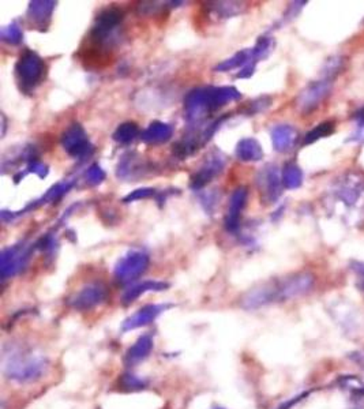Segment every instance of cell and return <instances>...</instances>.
<instances>
[{
	"label": "cell",
	"instance_id": "cell-1",
	"mask_svg": "<svg viewBox=\"0 0 364 409\" xmlns=\"http://www.w3.org/2000/svg\"><path fill=\"white\" fill-rule=\"evenodd\" d=\"M314 284L316 277L308 271L293 273L283 279H274L246 292L240 299V306L246 310H258L273 303L296 299L311 292Z\"/></svg>",
	"mask_w": 364,
	"mask_h": 409
},
{
	"label": "cell",
	"instance_id": "cell-2",
	"mask_svg": "<svg viewBox=\"0 0 364 409\" xmlns=\"http://www.w3.org/2000/svg\"><path fill=\"white\" fill-rule=\"evenodd\" d=\"M47 355L32 344L13 341L3 346L1 370L4 377L16 383H33L47 374Z\"/></svg>",
	"mask_w": 364,
	"mask_h": 409
},
{
	"label": "cell",
	"instance_id": "cell-3",
	"mask_svg": "<svg viewBox=\"0 0 364 409\" xmlns=\"http://www.w3.org/2000/svg\"><path fill=\"white\" fill-rule=\"evenodd\" d=\"M241 97L234 86H207L191 90L184 97V116L191 126H199L209 115Z\"/></svg>",
	"mask_w": 364,
	"mask_h": 409
},
{
	"label": "cell",
	"instance_id": "cell-4",
	"mask_svg": "<svg viewBox=\"0 0 364 409\" xmlns=\"http://www.w3.org/2000/svg\"><path fill=\"white\" fill-rule=\"evenodd\" d=\"M16 74L19 88L29 95L46 79L47 64L31 49H26L16 64Z\"/></svg>",
	"mask_w": 364,
	"mask_h": 409
},
{
	"label": "cell",
	"instance_id": "cell-5",
	"mask_svg": "<svg viewBox=\"0 0 364 409\" xmlns=\"http://www.w3.org/2000/svg\"><path fill=\"white\" fill-rule=\"evenodd\" d=\"M36 250L34 244H28L26 242H19L11 247L4 249L1 252V280L16 277L28 266L33 252Z\"/></svg>",
	"mask_w": 364,
	"mask_h": 409
},
{
	"label": "cell",
	"instance_id": "cell-6",
	"mask_svg": "<svg viewBox=\"0 0 364 409\" xmlns=\"http://www.w3.org/2000/svg\"><path fill=\"white\" fill-rule=\"evenodd\" d=\"M150 258L142 250H131L123 255L115 266V279L120 284H131L138 280L149 268Z\"/></svg>",
	"mask_w": 364,
	"mask_h": 409
},
{
	"label": "cell",
	"instance_id": "cell-7",
	"mask_svg": "<svg viewBox=\"0 0 364 409\" xmlns=\"http://www.w3.org/2000/svg\"><path fill=\"white\" fill-rule=\"evenodd\" d=\"M110 296L105 284L95 281L86 284L67 300V304L76 311H89L105 303Z\"/></svg>",
	"mask_w": 364,
	"mask_h": 409
},
{
	"label": "cell",
	"instance_id": "cell-8",
	"mask_svg": "<svg viewBox=\"0 0 364 409\" xmlns=\"http://www.w3.org/2000/svg\"><path fill=\"white\" fill-rule=\"evenodd\" d=\"M333 88L332 79L322 78L311 82L296 98V107L303 115H308L326 100Z\"/></svg>",
	"mask_w": 364,
	"mask_h": 409
},
{
	"label": "cell",
	"instance_id": "cell-9",
	"mask_svg": "<svg viewBox=\"0 0 364 409\" xmlns=\"http://www.w3.org/2000/svg\"><path fill=\"white\" fill-rule=\"evenodd\" d=\"M61 143L71 157L78 160L90 157L95 153V146L89 141L83 127L78 123L71 125L64 131Z\"/></svg>",
	"mask_w": 364,
	"mask_h": 409
},
{
	"label": "cell",
	"instance_id": "cell-10",
	"mask_svg": "<svg viewBox=\"0 0 364 409\" xmlns=\"http://www.w3.org/2000/svg\"><path fill=\"white\" fill-rule=\"evenodd\" d=\"M256 186L261 194V201L265 204H274L283 194V177L277 165L268 164L256 176Z\"/></svg>",
	"mask_w": 364,
	"mask_h": 409
},
{
	"label": "cell",
	"instance_id": "cell-11",
	"mask_svg": "<svg viewBox=\"0 0 364 409\" xmlns=\"http://www.w3.org/2000/svg\"><path fill=\"white\" fill-rule=\"evenodd\" d=\"M225 167V157L222 152H212L206 157L201 168L191 176L190 189L194 191H199L207 186L216 176L222 172Z\"/></svg>",
	"mask_w": 364,
	"mask_h": 409
},
{
	"label": "cell",
	"instance_id": "cell-12",
	"mask_svg": "<svg viewBox=\"0 0 364 409\" xmlns=\"http://www.w3.org/2000/svg\"><path fill=\"white\" fill-rule=\"evenodd\" d=\"M209 141H210V137L207 134L206 127L199 128V126H195L180 141L175 143L174 155L179 160H186L192 155H195Z\"/></svg>",
	"mask_w": 364,
	"mask_h": 409
},
{
	"label": "cell",
	"instance_id": "cell-13",
	"mask_svg": "<svg viewBox=\"0 0 364 409\" xmlns=\"http://www.w3.org/2000/svg\"><path fill=\"white\" fill-rule=\"evenodd\" d=\"M168 307H171L170 304H147L142 309H140L137 313L128 316L126 321L122 325V331H131L135 329H141L145 328L150 323H153L159 315L165 311Z\"/></svg>",
	"mask_w": 364,
	"mask_h": 409
},
{
	"label": "cell",
	"instance_id": "cell-14",
	"mask_svg": "<svg viewBox=\"0 0 364 409\" xmlns=\"http://www.w3.org/2000/svg\"><path fill=\"white\" fill-rule=\"evenodd\" d=\"M364 182L362 179L356 177L355 175H348L343 180L338 182L336 189V194L338 201H341L345 206H356L363 197Z\"/></svg>",
	"mask_w": 364,
	"mask_h": 409
},
{
	"label": "cell",
	"instance_id": "cell-15",
	"mask_svg": "<svg viewBox=\"0 0 364 409\" xmlns=\"http://www.w3.org/2000/svg\"><path fill=\"white\" fill-rule=\"evenodd\" d=\"M149 171L147 164L143 161L142 157L137 153H127L120 158L118 164L116 175L119 179L125 180H138L145 173Z\"/></svg>",
	"mask_w": 364,
	"mask_h": 409
},
{
	"label": "cell",
	"instance_id": "cell-16",
	"mask_svg": "<svg viewBox=\"0 0 364 409\" xmlns=\"http://www.w3.org/2000/svg\"><path fill=\"white\" fill-rule=\"evenodd\" d=\"M249 191L246 187H239L231 195V201L228 206V213L225 216V228L228 232H238L240 227V216L247 202Z\"/></svg>",
	"mask_w": 364,
	"mask_h": 409
},
{
	"label": "cell",
	"instance_id": "cell-17",
	"mask_svg": "<svg viewBox=\"0 0 364 409\" xmlns=\"http://www.w3.org/2000/svg\"><path fill=\"white\" fill-rule=\"evenodd\" d=\"M56 3L48 0H37L29 4L28 19L34 28L40 31H46L51 22V16L53 14Z\"/></svg>",
	"mask_w": 364,
	"mask_h": 409
},
{
	"label": "cell",
	"instance_id": "cell-18",
	"mask_svg": "<svg viewBox=\"0 0 364 409\" xmlns=\"http://www.w3.org/2000/svg\"><path fill=\"white\" fill-rule=\"evenodd\" d=\"M298 131L291 125H279L271 130V143L276 152L286 153L293 149L298 141Z\"/></svg>",
	"mask_w": 364,
	"mask_h": 409
},
{
	"label": "cell",
	"instance_id": "cell-19",
	"mask_svg": "<svg viewBox=\"0 0 364 409\" xmlns=\"http://www.w3.org/2000/svg\"><path fill=\"white\" fill-rule=\"evenodd\" d=\"M155 346L153 337L150 334H143L138 340L127 349L125 355V364L127 367H134L149 358Z\"/></svg>",
	"mask_w": 364,
	"mask_h": 409
},
{
	"label": "cell",
	"instance_id": "cell-20",
	"mask_svg": "<svg viewBox=\"0 0 364 409\" xmlns=\"http://www.w3.org/2000/svg\"><path fill=\"white\" fill-rule=\"evenodd\" d=\"M174 135V127L164 122H153L141 133V140L147 145H160L170 141Z\"/></svg>",
	"mask_w": 364,
	"mask_h": 409
},
{
	"label": "cell",
	"instance_id": "cell-21",
	"mask_svg": "<svg viewBox=\"0 0 364 409\" xmlns=\"http://www.w3.org/2000/svg\"><path fill=\"white\" fill-rule=\"evenodd\" d=\"M168 286H170V285L167 283H164V281H153V280L137 284V285L128 288L126 292H125V295H123V303H125V304H131L132 301L140 299L142 295L147 294V292H161V291H165Z\"/></svg>",
	"mask_w": 364,
	"mask_h": 409
},
{
	"label": "cell",
	"instance_id": "cell-22",
	"mask_svg": "<svg viewBox=\"0 0 364 409\" xmlns=\"http://www.w3.org/2000/svg\"><path fill=\"white\" fill-rule=\"evenodd\" d=\"M236 157L244 162H256L264 158V150L259 142L254 138H244L239 142Z\"/></svg>",
	"mask_w": 364,
	"mask_h": 409
},
{
	"label": "cell",
	"instance_id": "cell-23",
	"mask_svg": "<svg viewBox=\"0 0 364 409\" xmlns=\"http://www.w3.org/2000/svg\"><path fill=\"white\" fill-rule=\"evenodd\" d=\"M281 177H283V185L286 190L299 189L303 185V171L301 167L293 161H289L285 164Z\"/></svg>",
	"mask_w": 364,
	"mask_h": 409
},
{
	"label": "cell",
	"instance_id": "cell-24",
	"mask_svg": "<svg viewBox=\"0 0 364 409\" xmlns=\"http://www.w3.org/2000/svg\"><path fill=\"white\" fill-rule=\"evenodd\" d=\"M138 135H141V133H140V127L137 126V123L126 122L115 130L112 138H113V141L118 142L120 145H128V143L134 141Z\"/></svg>",
	"mask_w": 364,
	"mask_h": 409
},
{
	"label": "cell",
	"instance_id": "cell-25",
	"mask_svg": "<svg viewBox=\"0 0 364 409\" xmlns=\"http://www.w3.org/2000/svg\"><path fill=\"white\" fill-rule=\"evenodd\" d=\"M336 131V122L334 120H326L317 127H314L311 131H308L303 140V145H311L314 142L319 141L322 138H326L332 135Z\"/></svg>",
	"mask_w": 364,
	"mask_h": 409
},
{
	"label": "cell",
	"instance_id": "cell-26",
	"mask_svg": "<svg viewBox=\"0 0 364 409\" xmlns=\"http://www.w3.org/2000/svg\"><path fill=\"white\" fill-rule=\"evenodd\" d=\"M243 9L241 3H234V1H220V3H212L209 6V10L214 13L216 16L222 18H231L236 16Z\"/></svg>",
	"mask_w": 364,
	"mask_h": 409
},
{
	"label": "cell",
	"instance_id": "cell-27",
	"mask_svg": "<svg viewBox=\"0 0 364 409\" xmlns=\"http://www.w3.org/2000/svg\"><path fill=\"white\" fill-rule=\"evenodd\" d=\"M0 37H1V41L7 43L10 46H18V44H21V41L24 38V33L16 22H11L9 26H4L1 29Z\"/></svg>",
	"mask_w": 364,
	"mask_h": 409
},
{
	"label": "cell",
	"instance_id": "cell-28",
	"mask_svg": "<svg viewBox=\"0 0 364 409\" xmlns=\"http://www.w3.org/2000/svg\"><path fill=\"white\" fill-rule=\"evenodd\" d=\"M145 386H146V382L143 380L142 378H138L134 374H125L123 377L120 378L122 390L135 392V390H141Z\"/></svg>",
	"mask_w": 364,
	"mask_h": 409
},
{
	"label": "cell",
	"instance_id": "cell-29",
	"mask_svg": "<svg viewBox=\"0 0 364 409\" xmlns=\"http://www.w3.org/2000/svg\"><path fill=\"white\" fill-rule=\"evenodd\" d=\"M105 171L98 165V164H92L88 171L85 173L86 183L90 186H98L105 180Z\"/></svg>",
	"mask_w": 364,
	"mask_h": 409
},
{
	"label": "cell",
	"instance_id": "cell-30",
	"mask_svg": "<svg viewBox=\"0 0 364 409\" xmlns=\"http://www.w3.org/2000/svg\"><path fill=\"white\" fill-rule=\"evenodd\" d=\"M36 250H40V252H46L47 255H52L55 250H56V246H58V242H56V237L53 234H47L43 237H40L36 243Z\"/></svg>",
	"mask_w": 364,
	"mask_h": 409
},
{
	"label": "cell",
	"instance_id": "cell-31",
	"mask_svg": "<svg viewBox=\"0 0 364 409\" xmlns=\"http://www.w3.org/2000/svg\"><path fill=\"white\" fill-rule=\"evenodd\" d=\"M157 195V191L152 187H143V189L135 190L132 192H130L128 195H126L123 198V202L125 204H130V202H134V201H140V200H147L150 197H155Z\"/></svg>",
	"mask_w": 364,
	"mask_h": 409
},
{
	"label": "cell",
	"instance_id": "cell-32",
	"mask_svg": "<svg viewBox=\"0 0 364 409\" xmlns=\"http://www.w3.org/2000/svg\"><path fill=\"white\" fill-rule=\"evenodd\" d=\"M271 104V98L268 97V95H264V97H259L256 100H254L253 103L249 104V107L246 108V113L247 115H254V113H259V112H264V110H268Z\"/></svg>",
	"mask_w": 364,
	"mask_h": 409
},
{
	"label": "cell",
	"instance_id": "cell-33",
	"mask_svg": "<svg viewBox=\"0 0 364 409\" xmlns=\"http://www.w3.org/2000/svg\"><path fill=\"white\" fill-rule=\"evenodd\" d=\"M26 173H36L38 177L44 179V177H47L48 167L46 164H43L41 161H38L37 158H34V160L29 161V162L26 164L25 175H26Z\"/></svg>",
	"mask_w": 364,
	"mask_h": 409
},
{
	"label": "cell",
	"instance_id": "cell-34",
	"mask_svg": "<svg viewBox=\"0 0 364 409\" xmlns=\"http://www.w3.org/2000/svg\"><path fill=\"white\" fill-rule=\"evenodd\" d=\"M352 266V270L355 271L356 274V279H358V286L360 288V291L364 292V264L363 262H352L350 264Z\"/></svg>",
	"mask_w": 364,
	"mask_h": 409
},
{
	"label": "cell",
	"instance_id": "cell-35",
	"mask_svg": "<svg viewBox=\"0 0 364 409\" xmlns=\"http://www.w3.org/2000/svg\"><path fill=\"white\" fill-rule=\"evenodd\" d=\"M213 409H224V408H220V407H217V408H213Z\"/></svg>",
	"mask_w": 364,
	"mask_h": 409
}]
</instances>
